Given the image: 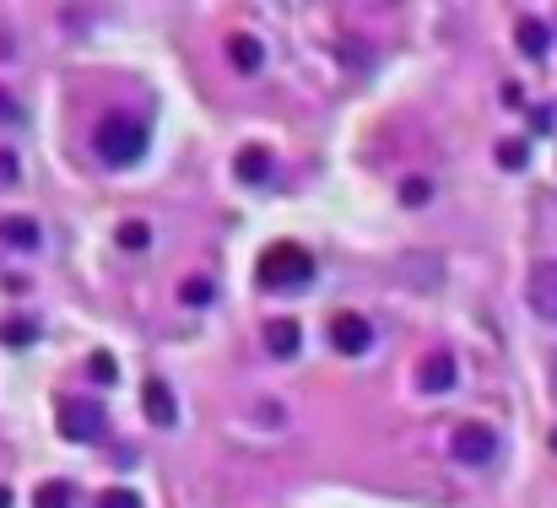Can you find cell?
I'll return each instance as SVG.
<instances>
[{
	"label": "cell",
	"instance_id": "cell-1",
	"mask_svg": "<svg viewBox=\"0 0 557 508\" xmlns=\"http://www.w3.org/2000/svg\"><path fill=\"white\" fill-rule=\"evenodd\" d=\"M92 152H98L109 168H130V163L147 157V130H141L130 114H103L98 130H92Z\"/></svg>",
	"mask_w": 557,
	"mask_h": 508
},
{
	"label": "cell",
	"instance_id": "cell-2",
	"mask_svg": "<svg viewBox=\"0 0 557 508\" xmlns=\"http://www.w3.org/2000/svg\"><path fill=\"white\" fill-rule=\"evenodd\" d=\"M314 282V254L303 244H271L260 254V287L265 292H303Z\"/></svg>",
	"mask_w": 557,
	"mask_h": 508
},
{
	"label": "cell",
	"instance_id": "cell-3",
	"mask_svg": "<svg viewBox=\"0 0 557 508\" xmlns=\"http://www.w3.org/2000/svg\"><path fill=\"white\" fill-rule=\"evenodd\" d=\"M55 427L60 438H71V444H92V438H103V406L87 395H65L55 406Z\"/></svg>",
	"mask_w": 557,
	"mask_h": 508
},
{
	"label": "cell",
	"instance_id": "cell-4",
	"mask_svg": "<svg viewBox=\"0 0 557 508\" xmlns=\"http://www.w3.org/2000/svg\"><path fill=\"white\" fill-rule=\"evenodd\" d=\"M449 454H455L460 465H493L498 433H493L487 422H460L455 433H449Z\"/></svg>",
	"mask_w": 557,
	"mask_h": 508
},
{
	"label": "cell",
	"instance_id": "cell-5",
	"mask_svg": "<svg viewBox=\"0 0 557 508\" xmlns=\"http://www.w3.org/2000/svg\"><path fill=\"white\" fill-rule=\"evenodd\" d=\"M525 303L536 309V319L557 325V260H541L536 271H530V282H525Z\"/></svg>",
	"mask_w": 557,
	"mask_h": 508
},
{
	"label": "cell",
	"instance_id": "cell-6",
	"mask_svg": "<svg viewBox=\"0 0 557 508\" xmlns=\"http://www.w3.org/2000/svg\"><path fill=\"white\" fill-rule=\"evenodd\" d=\"M330 346H336L341 357H363L368 346H374V325H368L363 314H336L330 319Z\"/></svg>",
	"mask_w": 557,
	"mask_h": 508
},
{
	"label": "cell",
	"instance_id": "cell-7",
	"mask_svg": "<svg viewBox=\"0 0 557 508\" xmlns=\"http://www.w3.org/2000/svg\"><path fill=\"white\" fill-rule=\"evenodd\" d=\"M298 346H303L298 319H265V352H271L276 363H293V357H298Z\"/></svg>",
	"mask_w": 557,
	"mask_h": 508
},
{
	"label": "cell",
	"instance_id": "cell-8",
	"mask_svg": "<svg viewBox=\"0 0 557 508\" xmlns=\"http://www.w3.org/2000/svg\"><path fill=\"white\" fill-rule=\"evenodd\" d=\"M417 390H422V395H444V390H455V357H449V352L422 357V368H417Z\"/></svg>",
	"mask_w": 557,
	"mask_h": 508
},
{
	"label": "cell",
	"instance_id": "cell-9",
	"mask_svg": "<svg viewBox=\"0 0 557 508\" xmlns=\"http://www.w3.org/2000/svg\"><path fill=\"white\" fill-rule=\"evenodd\" d=\"M141 406H147V422H152V427H174V422H179L174 390H168L163 379H147V390H141Z\"/></svg>",
	"mask_w": 557,
	"mask_h": 508
},
{
	"label": "cell",
	"instance_id": "cell-10",
	"mask_svg": "<svg viewBox=\"0 0 557 508\" xmlns=\"http://www.w3.org/2000/svg\"><path fill=\"white\" fill-rule=\"evenodd\" d=\"M228 60H233V71H260V65H265V44H260V38L255 33H233L228 38Z\"/></svg>",
	"mask_w": 557,
	"mask_h": 508
},
{
	"label": "cell",
	"instance_id": "cell-11",
	"mask_svg": "<svg viewBox=\"0 0 557 508\" xmlns=\"http://www.w3.org/2000/svg\"><path fill=\"white\" fill-rule=\"evenodd\" d=\"M233 173H238V184H265L271 179V152H265V146H244V152L233 157Z\"/></svg>",
	"mask_w": 557,
	"mask_h": 508
},
{
	"label": "cell",
	"instance_id": "cell-12",
	"mask_svg": "<svg viewBox=\"0 0 557 508\" xmlns=\"http://www.w3.org/2000/svg\"><path fill=\"white\" fill-rule=\"evenodd\" d=\"M514 38H520V49H525L530 60H541V55H547V49H552V33H547V22H536V17H525L520 28H514Z\"/></svg>",
	"mask_w": 557,
	"mask_h": 508
},
{
	"label": "cell",
	"instance_id": "cell-13",
	"mask_svg": "<svg viewBox=\"0 0 557 508\" xmlns=\"http://www.w3.org/2000/svg\"><path fill=\"white\" fill-rule=\"evenodd\" d=\"M0 238L11 249H38V222L33 217H0Z\"/></svg>",
	"mask_w": 557,
	"mask_h": 508
},
{
	"label": "cell",
	"instance_id": "cell-14",
	"mask_svg": "<svg viewBox=\"0 0 557 508\" xmlns=\"http://www.w3.org/2000/svg\"><path fill=\"white\" fill-rule=\"evenodd\" d=\"M179 298L190 303V309H206V303L217 298V282H211V276H190V282L179 287Z\"/></svg>",
	"mask_w": 557,
	"mask_h": 508
},
{
	"label": "cell",
	"instance_id": "cell-15",
	"mask_svg": "<svg viewBox=\"0 0 557 508\" xmlns=\"http://www.w3.org/2000/svg\"><path fill=\"white\" fill-rule=\"evenodd\" d=\"M0 341H6V346H33L38 325H33V319H6V325H0Z\"/></svg>",
	"mask_w": 557,
	"mask_h": 508
},
{
	"label": "cell",
	"instance_id": "cell-16",
	"mask_svg": "<svg viewBox=\"0 0 557 508\" xmlns=\"http://www.w3.org/2000/svg\"><path fill=\"white\" fill-rule=\"evenodd\" d=\"M525 163H530V146H525V141H498V168L520 173Z\"/></svg>",
	"mask_w": 557,
	"mask_h": 508
},
{
	"label": "cell",
	"instance_id": "cell-17",
	"mask_svg": "<svg viewBox=\"0 0 557 508\" xmlns=\"http://www.w3.org/2000/svg\"><path fill=\"white\" fill-rule=\"evenodd\" d=\"M119 244H125V249H147L152 244V227L147 222H119Z\"/></svg>",
	"mask_w": 557,
	"mask_h": 508
},
{
	"label": "cell",
	"instance_id": "cell-18",
	"mask_svg": "<svg viewBox=\"0 0 557 508\" xmlns=\"http://www.w3.org/2000/svg\"><path fill=\"white\" fill-rule=\"evenodd\" d=\"M428 195H433V184L422 179V173H411V179L401 184V200H406V206H428Z\"/></svg>",
	"mask_w": 557,
	"mask_h": 508
},
{
	"label": "cell",
	"instance_id": "cell-19",
	"mask_svg": "<svg viewBox=\"0 0 557 508\" xmlns=\"http://www.w3.org/2000/svg\"><path fill=\"white\" fill-rule=\"evenodd\" d=\"M38 508H71V487H65V481H49V487L38 492Z\"/></svg>",
	"mask_w": 557,
	"mask_h": 508
},
{
	"label": "cell",
	"instance_id": "cell-20",
	"mask_svg": "<svg viewBox=\"0 0 557 508\" xmlns=\"http://www.w3.org/2000/svg\"><path fill=\"white\" fill-rule=\"evenodd\" d=\"M98 508H141V498H136L130 487H109V492L98 498Z\"/></svg>",
	"mask_w": 557,
	"mask_h": 508
},
{
	"label": "cell",
	"instance_id": "cell-21",
	"mask_svg": "<svg viewBox=\"0 0 557 508\" xmlns=\"http://www.w3.org/2000/svg\"><path fill=\"white\" fill-rule=\"evenodd\" d=\"M87 373H92L98 384H114V379H119V368H114V357H109V352H98V357H92Z\"/></svg>",
	"mask_w": 557,
	"mask_h": 508
},
{
	"label": "cell",
	"instance_id": "cell-22",
	"mask_svg": "<svg viewBox=\"0 0 557 508\" xmlns=\"http://www.w3.org/2000/svg\"><path fill=\"white\" fill-rule=\"evenodd\" d=\"M0 179H17V157L11 152H0Z\"/></svg>",
	"mask_w": 557,
	"mask_h": 508
},
{
	"label": "cell",
	"instance_id": "cell-23",
	"mask_svg": "<svg viewBox=\"0 0 557 508\" xmlns=\"http://www.w3.org/2000/svg\"><path fill=\"white\" fill-rule=\"evenodd\" d=\"M0 508H11V487H0Z\"/></svg>",
	"mask_w": 557,
	"mask_h": 508
},
{
	"label": "cell",
	"instance_id": "cell-24",
	"mask_svg": "<svg viewBox=\"0 0 557 508\" xmlns=\"http://www.w3.org/2000/svg\"><path fill=\"white\" fill-rule=\"evenodd\" d=\"M552 449H557V433H552Z\"/></svg>",
	"mask_w": 557,
	"mask_h": 508
}]
</instances>
